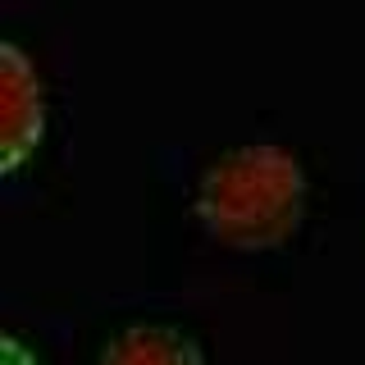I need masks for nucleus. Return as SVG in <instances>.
I'll use <instances>...</instances> for the list:
<instances>
[{
    "instance_id": "1",
    "label": "nucleus",
    "mask_w": 365,
    "mask_h": 365,
    "mask_svg": "<svg viewBox=\"0 0 365 365\" xmlns=\"http://www.w3.org/2000/svg\"><path fill=\"white\" fill-rule=\"evenodd\" d=\"M192 210L224 247H279L306 215V169L279 142H237L201 165Z\"/></svg>"
},
{
    "instance_id": "2",
    "label": "nucleus",
    "mask_w": 365,
    "mask_h": 365,
    "mask_svg": "<svg viewBox=\"0 0 365 365\" xmlns=\"http://www.w3.org/2000/svg\"><path fill=\"white\" fill-rule=\"evenodd\" d=\"M46 133V96L32 55L19 41H0V165L14 169L37 151Z\"/></svg>"
},
{
    "instance_id": "3",
    "label": "nucleus",
    "mask_w": 365,
    "mask_h": 365,
    "mask_svg": "<svg viewBox=\"0 0 365 365\" xmlns=\"http://www.w3.org/2000/svg\"><path fill=\"white\" fill-rule=\"evenodd\" d=\"M96 365H205L201 342L174 319H133L114 329Z\"/></svg>"
},
{
    "instance_id": "4",
    "label": "nucleus",
    "mask_w": 365,
    "mask_h": 365,
    "mask_svg": "<svg viewBox=\"0 0 365 365\" xmlns=\"http://www.w3.org/2000/svg\"><path fill=\"white\" fill-rule=\"evenodd\" d=\"M0 365H41V361H37V351H32L19 334H5V338H0Z\"/></svg>"
}]
</instances>
